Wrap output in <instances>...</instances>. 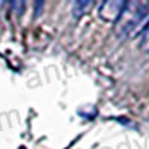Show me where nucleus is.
<instances>
[{
	"instance_id": "1",
	"label": "nucleus",
	"mask_w": 149,
	"mask_h": 149,
	"mask_svg": "<svg viewBox=\"0 0 149 149\" xmlns=\"http://www.w3.org/2000/svg\"><path fill=\"white\" fill-rule=\"evenodd\" d=\"M149 26V3L148 2H128L119 15L115 34L119 39L136 37L139 33H143Z\"/></svg>"
},
{
	"instance_id": "2",
	"label": "nucleus",
	"mask_w": 149,
	"mask_h": 149,
	"mask_svg": "<svg viewBox=\"0 0 149 149\" xmlns=\"http://www.w3.org/2000/svg\"><path fill=\"white\" fill-rule=\"evenodd\" d=\"M125 6V2L122 0H110L102 5L100 9V17L104 21H118L119 15L122 14V9Z\"/></svg>"
},
{
	"instance_id": "3",
	"label": "nucleus",
	"mask_w": 149,
	"mask_h": 149,
	"mask_svg": "<svg viewBox=\"0 0 149 149\" xmlns=\"http://www.w3.org/2000/svg\"><path fill=\"white\" fill-rule=\"evenodd\" d=\"M93 6V2H78L76 5H74V8H73V14H74V17H81V15H84L86 10H88V8H91Z\"/></svg>"
},
{
	"instance_id": "4",
	"label": "nucleus",
	"mask_w": 149,
	"mask_h": 149,
	"mask_svg": "<svg viewBox=\"0 0 149 149\" xmlns=\"http://www.w3.org/2000/svg\"><path fill=\"white\" fill-rule=\"evenodd\" d=\"M142 42H140V48L143 49L145 52H149V26L146 27V30L142 34Z\"/></svg>"
},
{
	"instance_id": "5",
	"label": "nucleus",
	"mask_w": 149,
	"mask_h": 149,
	"mask_svg": "<svg viewBox=\"0 0 149 149\" xmlns=\"http://www.w3.org/2000/svg\"><path fill=\"white\" fill-rule=\"evenodd\" d=\"M2 5H3V3H2V2H0V6H2Z\"/></svg>"
}]
</instances>
